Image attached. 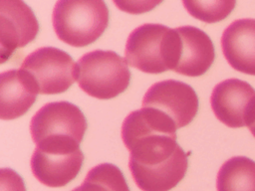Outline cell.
Listing matches in <instances>:
<instances>
[{
  "mask_svg": "<svg viewBox=\"0 0 255 191\" xmlns=\"http://www.w3.org/2000/svg\"><path fill=\"white\" fill-rule=\"evenodd\" d=\"M175 29L179 36V56L173 72L187 77L204 75L215 59V50L210 37L194 26Z\"/></svg>",
  "mask_w": 255,
  "mask_h": 191,
  "instance_id": "cell-11",
  "label": "cell"
},
{
  "mask_svg": "<svg viewBox=\"0 0 255 191\" xmlns=\"http://www.w3.org/2000/svg\"><path fill=\"white\" fill-rule=\"evenodd\" d=\"M176 129L166 114L151 107L133 110L125 118L121 135L140 190L169 191L185 176L189 153L176 142Z\"/></svg>",
  "mask_w": 255,
  "mask_h": 191,
  "instance_id": "cell-1",
  "label": "cell"
},
{
  "mask_svg": "<svg viewBox=\"0 0 255 191\" xmlns=\"http://www.w3.org/2000/svg\"><path fill=\"white\" fill-rule=\"evenodd\" d=\"M39 94L31 77L19 69L5 71L0 76V117L18 118L33 105Z\"/></svg>",
  "mask_w": 255,
  "mask_h": 191,
  "instance_id": "cell-13",
  "label": "cell"
},
{
  "mask_svg": "<svg viewBox=\"0 0 255 191\" xmlns=\"http://www.w3.org/2000/svg\"><path fill=\"white\" fill-rule=\"evenodd\" d=\"M43 95L66 92L77 81V63L65 51L55 47H42L29 54L21 64Z\"/></svg>",
  "mask_w": 255,
  "mask_h": 191,
  "instance_id": "cell-6",
  "label": "cell"
},
{
  "mask_svg": "<svg viewBox=\"0 0 255 191\" xmlns=\"http://www.w3.org/2000/svg\"><path fill=\"white\" fill-rule=\"evenodd\" d=\"M77 82L89 96L110 99L128 88L130 72L126 59L116 52L95 50L78 60Z\"/></svg>",
  "mask_w": 255,
  "mask_h": 191,
  "instance_id": "cell-4",
  "label": "cell"
},
{
  "mask_svg": "<svg viewBox=\"0 0 255 191\" xmlns=\"http://www.w3.org/2000/svg\"><path fill=\"white\" fill-rule=\"evenodd\" d=\"M125 56L128 66L143 73L173 71L179 56L178 33L162 24H142L128 35Z\"/></svg>",
  "mask_w": 255,
  "mask_h": 191,
  "instance_id": "cell-2",
  "label": "cell"
},
{
  "mask_svg": "<svg viewBox=\"0 0 255 191\" xmlns=\"http://www.w3.org/2000/svg\"><path fill=\"white\" fill-rule=\"evenodd\" d=\"M72 191H129V188L117 165L101 163L90 169L82 184Z\"/></svg>",
  "mask_w": 255,
  "mask_h": 191,
  "instance_id": "cell-15",
  "label": "cell"
},
{
  "mask_svg": "<svg viewBox=\"0 0 255 191\" xmlns=\"http://www.w3.org/2000/svg\"><path fill=\"white\" fill-rule=\"evenodd\" d=\"M0 191H26L22 177L11 168H1Z\"/></svg>",
  "mask_w": 255,
  "mask_h": 191,
  "instance_id": "cell-17",
  "label": "cell"
},
{
  "mask_svg": "<svg viewBox=\"0 0 255 191\" xmlns=\"http://www.w3.org/2000/svg\"><path fill=\"white\" fill-rule=\"evenodd\" d=\"M247 126H248L249 130L251 131V133L253 134V136L255 137V103H254V106L251 110V114H250Z\"/></svg>",
  "mask_w": 255,
  "mask_h": 191,
  "instance_id": "cell-18",
  "label": "cell"
},
{
  "mask_svg": "<svg viewBox=\"0 0 255 191\" xmlns=\"http://www.w3.org/2000/svg\"><path fill=\"white\" fill-rule=\"evenodd\" d=\"M187 12L205 23H215L225 19L234 9L235 1H182Z\"/></svg>",
  "mask_w": 255,
  "mask_h": 191,
  "instance_id": "cell-16",
  "label": "cell"
},
{
  "mask_svg": "<svg viewBox=\"0 0 255 191\" xmlns=\"http://www.w3.org/2000/svg\"><path fill=\"white\" fill-rule=\"evenodd\" d=\"M198 97L191 86L176 80L154 83L145 92L142 107H152L166 114L181 128L189 124L198 111Z\"/></svg>",
  "mask_w": 255,
  "mask_h": 191,
  "instance_id": "cell-7",
  "label": "cell"
},
{
  "mask_svg": "<svg viewBox=\"0 0 255 191\" xmlns=\"http://www.w3.org/2000/svg\"><path fill=\"white\" fill-rule=\"evenodd\" d=\"M254 103L255 90L239 79L218 83L210 96L213 113L219 121L232 128L247 126Z\"/></svg>",
  "mask_w": 255,
  "mask_h": 191,
  "instance_id": "cell-8",
  "label": "cell"
},
{
  "mask_svg": "<svg viewBox=\"0 0 255 191\" xmlns=\"http://www.w3.org/2000/svg\"><path fill=\"white\" fill-rule=\"evenodd\" d=\"M217 191H255V161L234 156L220 167L216 178Z\"/></svg>",
  "mask_w": 255,
  "mask_h": 191,
  "instance_id": "cell-14",
  "label": "cell"
},
{
  "mask_svg": "<svg viewBox=\"0 0 255 191\" xmlns=\"http://www.w3.org/2000/svg\"><path fill=\"white\" fill-rule=\"evenodd\" d=\"M221 49L234 70L255 76V19L233 21L223 31Z\"/></svg>",
  "mask_w": 255,
  "mask_h": 191,
  "instance_id": "cell-12",
  "label": "cell"
},
{
  "mask_svg": "<svg viewBox=\"0 0 255 191\" xmlns=\"http://www.w3.org/2000/svg\"><path fill=\"white\" fill-rule=\"evenodd\" d=\"M87 127L86 117L80 107L66 100L44 104L30 121V132L36 145H80Z\"/></svg>",
  "mask_w": 255,
  "mask_h": 191,
  "instance_id": "cell-5",
  "label": "cell"
},
{
  "mask_svg": "<svg viewBox=\"0 0 255 191\" xmlns=\"http://www.w3.org/2000/svg\"><path fill=\"white\" fill-rule=\"evenodd\" d=\"M39 32L38 20L23 1H0L1 63L7 61L20 48L31 43Z\"/></svg>",
  "mask_w": 255,
  "mask_h": 191,
  "instance_id": "cell-9",
  "label": "cell"
},
{
  "mask_svg": "<svg viewBox=\"0 0 255 191\" xmlns=\"http://www.w3.org/2000/svg\"><path fill=\"white\" fill-rule=\"evenodd\" d=\"M57 37L73 47H86L98 40L109 25V8L99 0H60L52 14Z\"/></svg>",
  "mask_w": 255,
  "mask_h": 191,
  "instance_id": "cell-3",
  "label": "cell"
},
{
  "mask_svg": "<svg viewBox=\"0 0 255 191\" xmlns=\"http://www.w3.org/2000/svg\"><path fill=\"white\" fill-rule=\"evenodd\" d=\"M84 162L81 150H48L36 147L31 157L33 175L48 187H63L74 180Z\"/></svg>",
  "mask_w": 255,
  "mask_h": 191,
  "instance_id": "cell-10",
  "label": "cell"
}]
</instances>
